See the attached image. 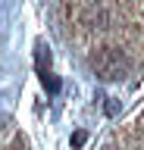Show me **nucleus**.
I'll list each match as a JSON object with an SVG mask.
<instances>
[{"label": "nucleus", "mask_w": 144, "mask_h": 150, "mask_svg": "<svg viewBox=\"0 0 144 150\" xmlns=\"http://www.w3.org/2000/svg\"><path fill=\"white\" fill-rule=\"evenodd\" d=\"M94 69L100 72V78H122L125 75V63L119 53H104L94 59Z\"/></svg>", "instance_id": "1"}, {"label": "nucleus", "mask_w": 144, "mask_h": 150, "mask_svg": "<svg viewBox=\"0 0 144 150\" xmlns=\"http://www.w3.org/2000/svg\"><path fill=\"white\" fill-rule=\"evenodd\" d=\"M38 72L41 75L50 72V53H47V47H44V44H38Z\"/></svg>", "instance_id": "2"}, {"label": "nucleus", "mask_w": 144, "mask_h": 150, "mask_svg": "<svg viewBox=\"0 0 144 150\" xmlns=\"http://www.w3.org/2000/svg\"><path fill=\"white\" fill-rule=\"evenodd\" d=\"M72 144H75V147H82V144H85V131H78L75 138H72Z\"/></svg>", "instance_id": "3"}]
</instances>
